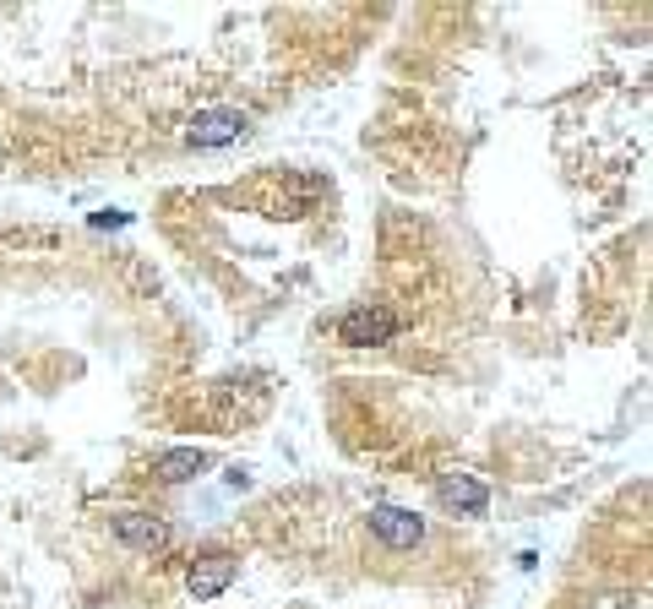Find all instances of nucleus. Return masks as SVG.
I'll return each mask as SVG.
<instances>
[{
  "label": "nucleus",
  "mask_w": 653,
  "mask_h": 609,
  "mask_svg": "<svg viewBox=\"0 0 653 609\" xmlns=\"http://www.w3.org/2000/svg\"><path fill=\"white\" fill-rule=\"evenodd\" d=\"M338 338L349 348H376V343H392L398 338V316L387 305H360L338 321Z\"/></svg>",
  "instance_id": "nucleus-1"
},
{
  "label": "nucleus",
  "mask_w": 653,
  "mask_h": 609,
  "mask_svg": "<svg viewBox=\"0 0 653 609\" xmlns=\"http://www.w3.org/2000/svg\"><path fill=\"white\" fill-rule=\"evenodd\" d=\"M251 131V115L245 109H202V115L186 126V142L191 147H229Z\"/></svg>",
  "instance_id": "nucleus-2"
},
{
  "label": "nucleus",
  "mask_w": 653,
  "mask_h": 609,
  "mask_svg": "<svg viewBox=\"0 0 653 609\" xmlns=\"http://www.w3.org/2000/svg\"><path fill=\"white\" fill-rule=\"evenodd\" d=\"M109 528H115V539L126 544V550H142V555H164L169 544H175L169 522H158V517H147V512H120Z\"/></svg>",
  "instance_id": "nucleus-3"
},
{
  "label": "nucleus",
  "mask_w": 653,
  "mask_h": 609,
  "mask_svg": "<svg viewBox=\"0 0 653 609\" xmlns=\"http://www.w3.org/2000/svg\"><path fill=\"white\" fill-rule=\"evenodd\" d=\"M371 533L387 550H414L425 539V517L403 512V506H371Z\"/></svg>",
  "instance_id": "nucleus-4"
},
{
  "label": "nucleus",
  "mask_w": 653,
  "mask_h": 609,
  "mask_svg": "<svg viewBox=\"0 0 653 609\" xmlns=\"http://www.w3.org/2000/svg\"><path fill=\"white\" fill-rule=\"evenodd\" d=\"M436 501L447 506V512H458V517H485L490 490L474 474H441L436 479Z\"/></svg>",
  "instance_id": "nucleus-5"
},
{
  "label": "nucleus",
  "mask_w": 653,
  "mask_h": 609,
  "mask_svg": "<svg viewBox=\"0 0 653 609\" xmlns=\"http://www.w3.org/2000/svg\"><path fill=\"white\" fill-rule=\"evenodd\" d=\"M234 577H240V561H234V555H224V550H213V555H202V561H191L186 588L196 593V599H218V593H224Z\"/></svg>",
  "instance_id": "nucleus-6"
},
{
  "label": "nucleus",
  "mask_w": 653,
  "mask_h": 609,
  "mask_svg": "<svg viewBox=\"0 0 653 609\" xmlns=\"http://www.w3.org/2000/svg\"><path fill=\"white\" fill-rule=\"evenodd\" d=\"M207 468H213V457L202 446H175V452H164L153 463V474H158V484H186L196 474H207Z\"/></svg>",
  "instance_id": "nucleus-7"
},
{
  "label": "nucleus",
  "mask_w": 653,
  "mask_h": 609,
  "mask_svg": "<svg viewBox=\"0 0 653 609\" xmlns=\"http://www.w3.org/2000/svg\"><path fill=\"white\" fill-rule=\"evenodd\" d=\"M120 223H131V213H93V229H120Z\"/></svg>",
  "instance_id": "nucleus-8"
}]
</instances>
